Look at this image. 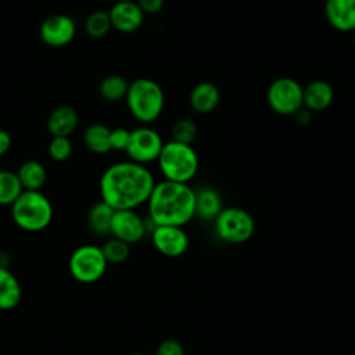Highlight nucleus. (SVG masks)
I'll list each match as a JSON object with an SVG mask.
<instances>
[{
	"mask_svg": "<svg viewBox=\"0 0 355 355\" xmlns=\"http://www.w3.org/2000/svg\"><path fill=\"white\" fill-rule=\"evenodd\" d=\"M220 101L219 87L209 80H201L189 94V105L197 114H209L212 112Z\"/></svg>",
	"mask_w": 355,
	"mask_h": 355,
	"instance_id": "2eb2a0df",
	"label": "nucleus"
},
{
	"mask_svg": "<svg viewBox=\"0 0 355 355\" xmlns=\"http://www.w3.org/2000/svg\"><path fill=\"white\" fill-rule=\"evenodd\" d=\"M164 143L162 136L155 129L143 125L130 130V137L125 153L130 161L147 166V164L158 159Z\"/></svg>",
	"mask_w": 355,
	"mask_h": 355,
	"instance_id": "1a4fd4ad",
	"label": "nucleus"
},
{
	"mask_svg": "<svg viewBox=\"0 0 355 355\" xmlns=\"http://www.w3.org/2000/svg\"><path fill=\"white\" fill-rule=\"evenodd\" d=\"M114 3H118V1H128V0H112Z\"/></svg>",
	"mask_w": 355,
	"mask_h": 355,
	"instance_id": "c9c22d12",
	"label": "nucleus"
},
{
	"mask_svg": "<svg viewBox=\"0 0 355 355\" xmlns=\"http://www.w3.org/2000/svg\"><path fill=\"white\" fill-rule=\"evenodd\" d=\"M144 14H158L165 4V0H135Z\"/></svg>",
	"mask_w": 355,
	"mask_h": 355,
	"instance_id": "7c9ffc66",
	"label": "nucleus"
},
{
	"mask_svg": "<svg viewBox=\"0 0 355 355\" xmlns=\"http://www.w3.org/2000/svg\"><path fill=\"white\" fill-rule=\"evenodd\" d=\"M101 250H103V254H104L108 265L110 263H112V265L123 263L130 255V245L122 240L115 239V237L107 239L101 244Z\"/></svg>",
	"mask_w": 355,
	"mask_h": 355,
	"instance_id": "a878e982",
	"label": "nucleus"
},
{
	"mask_svg": "<svg viewBox=\"0 0 355 355\" xmlns=\"http://www.w3.org/2000/svg\"><path fill=\"white\" fill-rule=\"evenodd\" d=\"M85 147L94 154H107L111 148V129L104 123H92L83 132Z\"/></svg>",
	"mask_w": 355,
	"mask_h": 355,
	"instance_id": "412c9836",
	"label": "nucleus"
},
{
	"mask_svg": "<svg viewBox=\"0 0 355 355\" xmlns=\"http://www.w3.org/2000/svg\"><path fill=\"white\" fill-rule=\"evenodd\" d=\"M128 355H148V354H144V352H132V354H128Z\"/></svg>",
	"mask_w": 355,
	"mask_h": 355,
	"instance_id": "f704fd0d",
	"label": "nucleus"
},
{
	"mask_svg": "<svg viewBox=\"0 0 355 355\" xmlns=\"http://www.w3.org/2000/svg\"><path fill=\"white\" fill-rule=\"evenodd\" d=\"M10 208L14 225L28 233L47 229L54 215L51 201L40 190H24Z\"/></svg>",
	"mask_w": 355,
	"mask_h": 355,
	"instance_id": "20e7f679",
	"label": "nucleus"
},
{
	"mask_svg": "<svg viewBox=\"0 0 355 355\" xmlns=\"http://www.w3.org/2000/svg\"><path fill=\"white\" fill-rule=\"evenodd\" d=\"M76 35V24L67 14H53L42 21L39 36L50 47H64L69 44Z\"/></svg>",
	"mask_w": 355,
	"mask_h": 355,
	"instance_id": "f8f14e48",
	"label": "nucleus"
},
{
	"mask_svg": "<svg viewBox=\"0 0 355 355\" xmlns=\"http://www.w3.org/2000/svg\"><path fill=\"white\" fill-rule=\"evenodd\" d=\"M324 17L338 32L355 31V0H326Z\"/></svg>",
	"mask_w": 355,
	"mask_h": 355,
	"instance_id": "4468645a",
	"label": "nucleus"
},
{
	"mask_svg": "<svg viewBox=\"0 0 355 355\" xmlns=\"http://www.w3.org/2000/svg\"><path fill=\"white\" fill-rule=\"evenodd\" d=\"M79 123L78 111L71 105H58L55 107L47 119V128L51 136L69 137L75 132Z\"/></svg>",
	"mask_w": 355,
	"mask_h": 355,
	"instance_id": "f3484780",
	"label": "nucleus"
},
{
	"mask_svg": "<svg viewBox=\"0 0 355 355\" xmlns=\"http://www.w3.org/2000/svg\"><path fill=\"white\" fill-rule=\"evenodd\" d=\"M294 121L300 125V126H306L311 123L312 121V112L309 110H306L305 107H302L301 110H298L294 115Z\"/></svg>",
	"mask_w": 355,
	"mask_h": 355,
	"instance_id": "473e14b6",
	"label": "nucleus"
},
{
	"mask_svg": "<svg viewBox=\"0 0 355 355\" xmlns=\"http://www.w3.org/2000/svg\"><path fill=\"white\" fill-rule=\"evenodd\" d=\"M129 80L122 75H107L98 85L100 96L107 101H119L126 97Z\"/></svg>",
	"mask_w": 355,
	"mask_h": 355,
	"instance_id": "5701e85b",
	"label": "nucleus"
},
{
	"mask_svg": "<svg viewBox=\"0 0 355 355\" xmlns=\"http://www.w3.org/2000/svg\"><path fill=\"white\" fill-rule=\"evenodd\" d=\"M10 262H11V257L6 251H0V266L10 268Z\"/></svg>",
	"mask_w": 355,
	"mask_h": 355,
	"instance_id": "72a5a7b5",
	"label": "nucleus"
},
{
	"mask_svg": "<svg viewBox=\"0 0 355 355\" xmlns=\"http://www.w3.org/2000/svg\"><path fill=\"white\" fill-rule=\"evenodd\" d=\"M352 36H354V43H355V31L352 32Z\"/></svg>",
	"mask_w": 355,
	"mask_h": 355,
	"instance_id": "e433bc0d",
	"label": "nucleus"
},
{
	"mask_svg": "<svg viewBox=\"0 0 355 355\" xmlns=\"http://www.w3.org/2000/svg\"><path fill=\"white\" fill-rule=\"evenodd\" d=\"M112 29L121 33H133L141 28L144 22V12L135 0L118 1L108 10Z\"/></svg>",
	"mask_w": 355,
	"mask_h": 355,
	"instance_id": "ddd939ff",
	"label": "nucleus"
},
{
	"mask_svg": "<svg viewBox=\"0 0 355 355\" xmlns=\"http://www.w3.org/2000/svg\"><path fill=\"white\" fill-rule=\"evenodd\" d=\"M154 355H184V347L175 338H166L158 344Z\"/></svg>",
	"mask_w": 355,
	"mask_h": 355,
	"instance_id": "c85d7f7f",
	"label": "nucleus"
},
{
	"mask_svg": "<svg viewBox=\"0 0 355 355\" xmlns=\"http://www.w3.org/2000/svg\"><path fill=\"white\" fill-rule=\"evenodd\" d=\"M223 209V202L219 191L205 186L196 190V216L201 220H212Z\"/></svg>",
	"mask_w": 355,
	"mask_h": 355,
	"instance_id": "6ab92c4d",
	"label": "nucleus"
},
{
	"mask_svg": "<svg viewBox=\"0 0 355 355\" xmlns=\"http://www.w3.org/2000/svg\"><path fill=\"white\" fill-rule=\"evenodd\" d=\"M157 162L164 179L178 183L191 182L200 168V159L193 146L176 140L164 143Z\"/></svg>",
	"mask_w": 355,
	"mask_h": 355,
	"instance_id": "39448f33",
	"label": "nucleus"
},
{
	"mask_svg": "<svg viewBox=\"0 0 355 355\" xmlns=\"http://www.w3.org/2000/svg\"><path fill=\"white\" fill-rule=\"evenodd\" d=\"M130 130L125 128L111 129V148L115 151H125L129 143Z\"/></svg>",
	"mask_w": 355,
	"mask_h": 355,
	"instance_id": "c756f323",
	"label": "nucleus"
},
{
	"mask_svg": "<svg viewBox=\"0 0 355 355\" xmlns=\"http://www.w3.org/2000/svg\"><path fill=\"white\" fill-rule=\"evenodd\" d=\"M12 146L11 135L6 129H0V157L7 154Z\"/></svg>",
	"mask_w": 355,
	"mask_h": 355,
	"instance_id": "2f4dec72",
	"label": "nucleus"
},
{
	"mask_svg": "<svg viewBox=\"0 0 355 355\" xmlns=\"http://www.w3.org/2000/svg\"><path fill=\"white\" fill-rule=\"evenodd\" d=\"M150 234L154 248L168 258L182 257L190 244L186 230L180 226H154Z\"/></svg>",
	"mask_w": 355,
	"mask_h": 355,
	"instance_id": "9b49d317",
	"label": "nucleus"
},
{
	"mask_svg": "<svg viewBox=\"0 0 355 355\" xmlns=\"http://www.w3.org/2000/svg\"><path fill=\"white\" fill-rule=\"evenodd\" d=\"M216 236L230 244H241L250 240L255 232L252 215L240 207H223L214 219Z\"/></svg>",
	"mask_w": 355,
	"mask_h": 355,
	"instance_id": "0eeeda50",
	"label": "nucleus"
},
{
	"mask_svg": "<svg viewBox=\"0 0 355 355\" xmlns=\"http://www.w3.org/2000/svg\"><path fill=\"white\" fill-rule=\"evenodd\" d=\"M334 100V90L331 85L323 79H315L304 87V107L311 112H320L327 110Z\"/></svg>",
	"mask_w": 355,
	"mask_h": 355,
	"instance_id": "dca6fc26",
	"label": "nucleus"
},
{
	"mask_svg": "<svg viewBox=\"0 0 355 355\" xmlns=\"http://www.w3.org/2000/svg\"><path fill=\"white\" fill-rule=\"evenodd\" d=\"M172 140L191 144L198 133L197 123L191 118H179L172 126Z\"/></svg>",
	"mask_w": 355,
	"mask_h": 355,
	"instance_id": "bb28decb",
	"label": "nucleus"
},
{
	"mask_svg": "<svg viewBox=\"0 0 355 355\" xmlns=\"http://www.w3.org/2000/svg\"><path fill=\"white\" fill-rule=\"evenodd\" d=\"M49 155L55 162L67 161L72 154V143L69 137L62 136H53L49 143Z\"/></svg>",
	"mask_w": 355,
	"mask_h": 355,
	"instance_id": "cd10ccee",
	"label": "nucleus"
},
{
	"mask_svg": "<svg viewBox=\"0 0 355 355\" xmlns=\"http://www.w3.org/2000/svg\"><path fill=\"white\" fill-rule=\"evenodd\" d=\"M17 176L24 190H40L47 180V171L40 161L28 159L19 165Z\"/></svg>",
	"mask_w": 355,
	"mask_h": 355,
	"instance_id": "4be33fe9",
	"label": "nucleus"
},
{
	"mask_svg": "<svg viewBox=\"0 0 355 355\" xmlns=\"http://www.w3.org/2000/svg\"><path fill=\"white\" fill-rule=\"evenodd\" d=\"M146 204L154 226L183 227L196 216V190L189 183L162 179L155 182Z\"/></svg>",
	"mask_w": 355,
	"mask_h": 355,
	"instance_id": "f03ea898",
	"label": "nucleus"
},
{
	"mask_svg": "<svg viewBox=\"0 0 355 355\" xmlns=\"http://www.w3.org/2000/svg\"><path fill=\"white\" fill-rule=\"evenodd\" d=\"M22 300V286L15 273L6 266H0V311H11Z\"/></svg>",
	"mask_w": 355,
	"mask_h": 355,
	"instance_id": "a211bd4d",
	"label": "nucleus"
},
{
	"mask_svg": "<svg viewBox=\"0 0 355 355\" xmlns=\"http://www.w3.org/2000/svg\"><path fill=\"white\" fill-rule=\"evenodd\" d=\"M304 86L294 78L280 76L275 79L266 90L269 108L283 116H293L304 107Z\"/></svg>",
	"mask_w": 355,
	"mask_h": 355,
	"instance_id": "6e6552de",
	"label": "nucleus"
},
{
	"mask_svg": "<svg viewBox=\"0 0 355 355\" xmlns=\"http://www.w3.org/2000/svg\"><path fill=\"white\" fill-rule=\"evenodd\" d=\"M148 233V219H144L136 209L114 211L110 236L125 243L135 244Z\"/></svg>",
	"mask_w": 355,
	"mask_h": 355,
	"instance_id": "9d476101",
	"label": "nucleus"
},
{
	"mask_svg": "<svg viewBox=\"0 0 355 355\" xmlns=\"http://www.w3.org/2000/svg\"><path fill=\"white\" fill-rule=\"evenodd\" d=\"M24 191L17 172L0 169V205H11Z\"/></svg>",
	"mask_w": 355,
	"mask_h": 355,
	"instance_id": "b1692460",
	"label": "nucleus"
},
{
	"mask_svg": "<svg viewBox=\"0 0 355 355\" xmlns=\"http://www.w3.org/2000/svg\"><path fill=\"white\" fill-rule=\"evenodd\" d=\"M108 262L103 254L101 245L82 244L72 251L68 259L71 277L80 284H93L103 279Z\"/></svg>",
	"mask_w": 355,
	"mask_h": 355,
	"instance_id": "423d86ee",
	"label": "nucleus"
},
{
	"mask_svg": "<svg viewBox=\"0 0 355 355\" xmlns=\"http://www.w3.org/2000/svg\"><path fill=\"white\" fill-rule=\"evenodd\" d=\"M114 211L115 209H112L103 200H98L97 202H94L89 208L86 215V223L89 230L98 237L110 236V227H111V219H112Z\"/></svg>",
	"mask_w": 355,
	"mask_h": 355,
	"instance_id": "aec40b11",
	"label": "nucleus"
},
{
	"mask_svg": "<svg viewBox=\"0 0 355 355\" xmlns=\"http://www.w3.org/2000/svg\"><path fill=\"white\" fill-rule=\"evenodd\" d=\"M85 32L92 39H103L112 29L108 11L96 10L85 19Z\"/></svg>",
	"mask_w": 355,
	"mask_h": 355,
	"instance_id": "393cba45",
	"label": "nucleus"
},
{
	"mask_svg": "<svg viewBox=\"0 0 355 355\" xmlns=\"http://www.w3.org/2000/svg\"><path fill=\"white\" fill-rule=\"evenodd\" d=\"M130 115L140 123L157 121L165 107V94L158 82L150 78H137L129 82L125 97Z\"/></svg>",
	"mask_w": 355,
	"mask_h": 355,
	"instance_id": "7ed1b4c3",
	"label": "nucleus"
},
{
	"mask_svg": "<svg viewBox=\"0 0 355 355\" xmlns=\"http://www.w3.org/2000/svg\"><path fill=\"white\" fill-rule=\"evenodd\" d=\"M154 184V175L146 165L130 159L115 162L100 178V200L115 211L136 209L147 202Z\"/></svg>",
	"mask_w": 355,
	"mask_h": 355,
	"instance_id": "f257e3e1",
	"label": "nucleus"
}]
</instances>
